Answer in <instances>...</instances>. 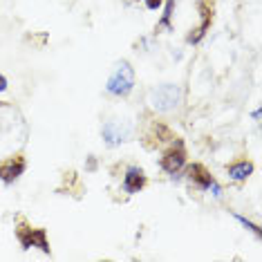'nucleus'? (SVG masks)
Here are the masks:
<instances>
[{"mask_svg": "<svg viewBox=\"0 0 262 262\" xmlns=\"http://www.w3.org/2000/svg\"><path fill=\"white\" fill-rule=\"evenodd\" d=\"M133 85H135V72H133V68H130V63L121 61V63L117 65L115 74H112L110 81H108V92L117 94V97H126V94L133 90Z\"/></svg>", "mask_w": 262, "mask_h": 262, "instance_id": "obj_1", "label": "nucleus"}, {"mask_svg": "<svg viewBox=\"0 0 262 262\" xmlns=\"http://www.w3.org/2000/svg\"><path fill=\"white\" fill-rule=\"evenodd\" d=\"M18 240L23 244V249H29V247H38L40 251L50 253V244H47V237H45V229H32V226L23 224L18 226Z\"/></svg>", "mask_w": 262, "mask_h": 262, "instance_id": "obj_2", "label": "nucleus"}, {"mask_svg": "<svg viewBox=\"0 0 262 262\" xmlns=\"http://www.w3.org/2000/svg\"><path fill=\"white\" fill-rule=\"evenodd\" d=\"M186 164V150H184V144L182 141H177L172 148H168V150L164 152L162 157V168L166 172H170V175H175L177 170L182 168V166Z\"/></svg>", "mask_w": 262, "mask_h": 262, "instance_id": "obj_3", "label": "nucleus"}, {"mask_svg": "<svg viewBox=\"0 0 262 262\" xmlns=\"http://www.w3.org/2000/svg\"><path fill=\"white\" fill-rule=\"evenodd\" d=\"M180 101V88L177 85H162L152 94V105L157 110H170Z\"/></svg>", "mask_w": 262, "mask_h": 262, "instance_id": "obj_4", "label": "nucleus"}, {"mask_svg": "<svg viewBox=\"0 0 262 262\" xmlns=\"http://www.w3.org/2000/svg\"><path fill=\"white\" fill-rule=\"evenodd\" d=\"M188 177H190V182H193L198 188H213V190H215V195H220V188H217L215 180H213L211 172H208L202 164H193V166H190V168H188Z\"/></svg>", "mask_w": 262, "mask_h": 262, "instance_id": "obj_5", "label": "nucleus"}, {"mask_svg": "<svg viewBox=\"0 0 262 262\" xmlns=\"http://www.w3.org/2000/svg\"><path fill=\"white\" fill-rule=\"evenodd\" d=\"M23 170H25V159H23V157H14V159H9V162L0 164V180L9 184V182H14Z\"/></svg>", "mask_w": 262, "mask_h": 262, "instance_id": "obj_6", "label": "nucleus"}, {"mask_svg": "<svg viewBox=\"0 0 262 262\" xmlns=\"http://www.w3.org/2000/svg\"><path fill=\"white\" fill-rule=\"evenodd\" d=\"M146 186V175L141 168H137V166H133V168H128L126 172V180H123V190L126 193H139L141 188Z\"/></svg>", "mask_w": 262, "mask_h": 262, "instance_id": "obj_7", "label": "nucleus"}, {"mask_svg": "<svg viewBox=\"0 0 262 262\" xmlns=\"http://www.w3.org/2000/svg\"><path fill=\"white\" fill-rule=\"evenodd\" d=\"M200 11H202V25H200L198 29H193L195 34H190V36H188V43H198V40H200V38L206 34V29L211 27V9L202 5Z\"/></svg>", "mask_w": 262, "mask_h": 262, "instance_id": "obj_8", "label": "nucleus"}, {"mask_svg": "<svg viewBox=\"0 0 262 262\" xmlns=\"http://www.w3.org/2000/svg\"><path fill=\"white\" fill-rule=\"evenodd\" d=\"M253 172V164L251 162H237V164H231L229 166V175L233 177V180H247L249 175Z\"/></svg>", "mask_w": 262, "mask_h": 262, "instance_id": "obj_9", "label": "nucleus"}, {"mask_svg": "<svg viewBox=\"0 0 262 262\" xmlns=\"http://www.w3.org/2000/svg\"><path fill=\"white\" fill-rule=\"evenodd\" d=\"M103 137H105V141H108L110 146H115L119 144V141L123 139V130L117 126V123H108V126L103 128Z\"/></svg>", "mask_w": 262, "mask_h": 262, "instance_id": "obj_10", "label": "nucleus"}, {"mask_svg": "<svg viewBox=\"0 0 262 262\" xmlns=\"http://www.w3.org/2000/svg\"><path fill=\"white\" fill-rule=\"evenodd\" d=\"M172 5H175V0H168V5H166V14H164V20H162V25H168V23H170V14H172Z\"/></svg>", "mask_w": 262, "mask_h": 262, "instance_id": "obj_11", "label": "nucleus"}, {"mask_svg": "<svg viewBox=\"0 0 262 262\" xmlns=\"http://www.w3.org/2000/svg\"><path fill=\"white\" fill-rule=\"evenodd\" d=\"M146 5H148V9H157L162 5V0H146Z\"/></svg>", "mask_w": 262, "mask_h": 262, "instance_id": "obj_12", "label": "nucleus"}, {"mask_svg": "<svg viewBox=\"0 0 262 262\" xmlns=\"http://www.w3.org/2000/svg\"><path fill=\"white\" fill-rule=\"evenodd\" d=\"M5 88H7V81H5V79H3V76H0V92H3V90H5Z\"/></svg>", "mask_w": 262, "mask_h": 262, "instance_id": "obj_13", "label": "nucleus"}]
</instances>
